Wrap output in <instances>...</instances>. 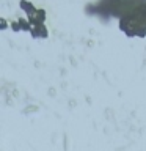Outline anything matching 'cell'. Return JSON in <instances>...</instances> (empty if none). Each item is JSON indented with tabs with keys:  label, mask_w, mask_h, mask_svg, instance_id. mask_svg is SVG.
Returning a JSON list of instances; mask_svg holds the SVG:
<instances>
[{
	"label": "cell",
	"mask_w": 146,
	"mask_h": 151,
	"mask_svg": "<svg viewBox=\"0 0 146 151\" xmlns=\"http://www.w3.org/2000/svg\"><path fill=\"white\" fill-rule=\"evenodd\" d=\"M30 35L35 38V40H46V38L49 36V30H47V27L44 24H35V25L31 27Z\"/></svg>",
	"instance_id": "cell-1"
},
{
	"label": "cell",
	"mask_w": 146,
	"mask_h": 151,
	"mask_svg": "<svg viewBox=\"0 0 146 151\" xmlns=\"http://www.w3.org/2000/svg\"><path fill=\"white\" fill-rule=\"evenodd\" d=\"M19 8L27 14V17H35V14L38 11V9L33 6V3L30 0H21V2H19Z\"/></svg>",
	"instance_id": "cell-2"
},
{
	"label": "cell",
	"mask_w": 146,
	"mask_h": 151,
	"mask_svg": "<svg viewBox=\"0 0 146 151\" xmlns=\"http://www.w3.org/2000/svg\"><path fill=\"white\" fill-rule=\"evenodd\" d=\"M46 17H47V13H46V9H38L36 14H35V21L36 24H44L46 22Z\"/></svg>",
	"instance_id": "cell-3"
},
{
	"label": "cell",
	"mask_w": 146,
	"mask_h": 151,
	"mask_svg": "<svg viewBox=\"0 0 146 151\" xmlns=\"http://www.w3.org/2000/svg\"><path fill=\"white\" fill-rule=\"evenodd\" d=\"M19 21V25H21V30L22 32H31V24H30V21L28 19H24V17H21V19H17Z\"/></svg>",
	"instance_id": "cell-4"
},
{
	"label": "cell",
	"mask_w": 146,
	"mask_h": 151,
	"mask_svg": "<svg viewBox=\"0 0 146 151\" xmlns=\"http://www.w3.org/2000/svg\"><path fill=\"white\" fill-rule=\"evenodd\" d=\"M9 25H11L13 32H22V30H21V25H19V21H13Z\"/></svg>",
	"instance_id": "cell-5"
},
{
	"label": "cell",
	"mask_w": 146,
	"mask_h": 151,
	"mask_svg": "<svg viewBox=\"0 0 146 151\" xmlns=\"http://www.w3.org/2000/svg\"><path fill=\"white\" fill-rule=\"evenodd\" d=\"M0 24H2V25H0V28H2V30H5V28L8 27V22H6V19H0Z\"/></svg>",
	"instance_id": "cell-6"
},
{
	"label": "cell",
	"mask_w": 146,
	"mask_h": 151,
	"mask_svg": "<svg viewBox=\"0 0 146 151\" xmlns=\"http://www.w3.org/2000/svg\"><path fill=\"white\" fill-rule=\"evenodd\" d=\"M145 24H146V22H145Z\"/></svg>",
	"instance_id": "cell-7"
}]
</instances>
